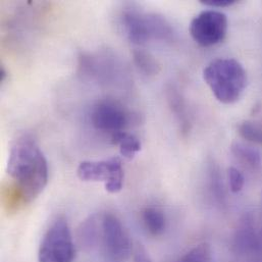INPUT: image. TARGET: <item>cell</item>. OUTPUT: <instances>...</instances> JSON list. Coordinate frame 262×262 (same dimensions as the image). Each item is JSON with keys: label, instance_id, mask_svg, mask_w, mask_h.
I'll use <instances>...</instances> for the list:
<instances>
[{"label": "cell", "instance_id": "6da1fadb", "mask_svg": "<svg viewBox=\"0 0 262 262\" xmlns=\"http://www.w3.org/2000/svg\"><path fill=\"white\" fill-rule=\"evenodd\" d=\"M7 173L13 182V188L19 193L25 204L35 200L48 182L46 158L36 141L24 135L11 146Z\"/></svg>", "mask_w": 262, "mask_h": 262}, {"label": "cell", "instance_id": "7a4b0ae2", "mask_svg": "<svg viewBox=\"0 0 262 262\" xmlns=\"http://www.w3.org/2000/svg\"><path fill=\"white\" fill-rule=\"evenodd\" d=\"M203 79L215 98L225 104L237 102L247 87V73L234 58H216L203 70Z\"/></svg>", "mask_w": 262, "mask_h": 262}, {"label": "cell", "instance_id": "3957f363", "mask_svg": "<svg viewBox=\"0 0 262 262\" xmlns=\"http://www.w3.org/2000/svg\"><path fill=\"white\" fill-rule=\"evenodd\" d=\"M75 244L67 220L57 217L45 233L39 247V262H74Z\"/></svg>", "mask_w": 262, "mask_h": 262}, {"label": "cell", "instance_id": "277c9868", "mask_svg": "<svg viewBox=\"0 0 262 262\" xmlns=\"http://www.w3.org/2000/svg\"><path fill=\"white\" fill-rule=\"evenodd\" d=\"M123 24L132 43L142 45L151 39L169 40L172 37L170 24L159 14H144L135 10L126 11Z\"/></svg>", "mask_w": 262, "mask_h": 262}, {"label": "cell", "instance_id": "5b68a950", "mask_svg": "<svg viewBox=\"0 0 262 262\" xmlns=\"http://www.w3.org/2000/svg\"><path fill=\"white\" fill-rule=\"evenodd\" d=\"M108 258L126 261L133 251L131 237L122 222L113 213H104L100 220V241Z\"/></svg>", "mask_w": 262, "mask_h": 262}, {"label": "cell", "instance_id": "8992f818", "mask_svg": "<svg viewBox=\"0 0 262 262\" xmlns=\"http://www.w3.org/2000/svg\"><path fill=\"white\" fill-rule=\"evenodd\" d=\"M77 174L84 182H104L106 191L112 194L119 193L124 186L123 162L118 156L102 161H83Z\"/></svg>", "mask_w": 262, "mask_h": 262}, {"label": "cell", "instance_id": "52a82bcc", "mask_svg": "<svg viewBox=\"0 0 262 262\" xmlns=\"http://www.w3.org/2000/svg\"><path fill=\"white\" fill-rule=\"evenodd\" d=\"M228 33V17L217 10H204L191 21L190 34L202 47H211L223 42Z\"/></svg>", "mask_w": 262, "mask_h": 262}, {"label": "cell", "instance_id": "ba28073f", "mask_svg": "<svg viewBox=\"0 0 262 262\" xmlns=\"http://www.w3.org/2000/svg\"><path fill=\"white\" fill-rule=\"evenodd\" d=\"M130 113L119 101L103 99L98 101L91 113V121L95 129L111 133V136L124 132L130 124Z\"/></svg>", "mask_w": 262, "mask_h": 262}, {"label": "cell", "instance_id": "9c48e42d", "mask_svg": "<svg viewBox=\"0 0 262 262\" xmlns=\"http://www.w3.org/2000/svg\"><path fill=\"white\" fill-rule=\"evenodd\" d=\"M235 247L241 253L262 255V225L252 214L245 215L240 222L235 236Z\"/></svg>", "mask_w": 262, "mask_h": 262}, {"label": "cell", "instance_id": "30bf717a", "mask_svg": "<svg viewBox=\"0 0 262 262\" xmlns=\"http://www.w3.org/2000/svg\"><path fill=\"white\" fill-rule=\"evenodd\" d=\"M231 149L235 157L243 164L253 169L260 167L262 155L260 151L255 147L241 142H234Z\"/></svg>", "mask_w": 262, "mask_h": 262}, {"label": "cell", "instance_id": "8fae6325", "mask_svg": "<svg viewBox=\"0 0 262 262\" xmlns=\"http://www.w3.org/2000/svg\"><path fill=\"white\" fill-rule=\"evenodd\" d=\"M142 220L145 228L152 236H160L166 229L164 213L155 207H147L142 212Z\"/></svg>", "mask_w": 262, "mask_h": 262}, {"label": "cell", "instance_id": "7c38bea8", "mask_svg": "<svg viewBox=\"0 0 262 262\" xmlns=\"http://www.w3.org/2000/svg\"><path fill=\"white\" fill-rule=\"evenodd\" d=\"M112 143L118 145L122 156L130 160L141 150L140 140L136 136L125 131L118 132L112 135Z\"/></svg>", "mask_w": 262, "mask_h": 262}, {"label": "cell", "instance_id": "4fadbf2b", "mask_svg": "<svg viewBox=\"0 0 262 262\" xmlns=\"http://www.w3.org/2000/svg\"><path fill=\"white\" fill-rule=\"evenodd\" d=\"M166 97H167L168 105H169L171 112L177 116V118L180 121L182 131H184V133H187L189 131V125L190 124H189V121H188V118H187L185 102L182 98V95L178 92V90L170 87L169 89H167Z\"/></svg>", "mask_w": 262, "mask_h": 262}, {"label": "cell", "instance_id": "5bb4252c", "mask_svg": "<svg viewBox=\"0 0 262 262\" xmlns=\"http://www.w3.org/2000/svg\"><path fill=\"white\" fill-rule=\"evenodd\" d=\"M133 56L136 67L144 75L155 76L160 72V63L151 53L145 50H135Z\"/></svg>", "mask_w": 262, "mask_h": 262}, {"label": "cell", "instance_id": "9a60e30c", "mask_svg": "<svg viewBox=\"0 0 262 262\" xmlns=\"http://www.w3.org/2000/svg\"><path fill=\"white\" fill-rule=\"evenodd\" d=\"M80 238L86 247L92 248L100 241V225L95 217H90L86 221L80 231Z\"/></svg>", "mask_w": 262, "mask_h": 262}, {"label": "cell", "instance_id": "2e32d148", "mask_svg": "<svg viewBox=\"0 0 262 262\" xmlns=\"http://www.w3.org/2000/svg\"><path fill=\"white\" fill-rule=\"evenodd\" d=\"M238 133L244 140L262 146L261 121H244L239 124Z\"/></svg>", "mask_w": 262, "mask_h": 262}, {"label": "cell", "instance_id": "e0dca14e", "mask_svg": "<svg viewBox=\"0 0 262 262\" xmlns=\"http://www.w3.org/2000/svg\"><path fill=\"white\" fill-rule=\"evenodd\" d=\"M212 252L208 244L203 243L188 251L178 262H211Z\"/></svg>", "mask_w": 262, "mask_h": 262}, {"label": "cell", "instance_id": "ac0fdd59", "mask_svg": "<svg viewBox=\"0 0 262 262\" xmlns=\"http://www.w3.org/2000/svg\"><path fill=\"white\" fill-rule=\"evenodd\" d=\"M228 178H229V184L230 189L233 193H239L244 188L245 179L243 173L236 167H230L228 169Z\"/></svg>", "mask_w": 262, "mask_h": 262}, {"label": "cell", "instance_id": "d6986e66", "mask_svg": "<svg viewBox=\"0 0 262 262\" xmlns=\"http://www.w3.org/2000/svg\"><path fill=\"white\" fill-rule=\"evenodd\" d=\"M200 3L211 7H229L237 3V0H200Z\"/></svg>", "mask_w": 262, "mask_h": 262}, {"label": "cell", "instance_id": "ffe728a7", "mask_svg": "<svg viewBox=\"0 0 262 262\" xmlns=\"http://www.w3.org/2000/svg\"><path fill=\"white\" fill-rule=\"evenodd\" d=\"M133 262H152L146 250L141 246H137L134 251V261Z\"/></svg>", "mask_w": 262, "mask_h": 262}, {"label": "cell", "instance_id": "44dd1931", "mask_svg": "<svg viewBox=\"0 0 262 262\" xmlns=\"http://www.w3.org/2000/svg\"><path fill=\"white\" fill-rule=\"evenodd\" d=\"M6 77H7V73H6V71L4 70V68L1 67V68H0V82H3Z\"/></svg>", "mask_w": 262, "mask_h": 262}]
</instances>
